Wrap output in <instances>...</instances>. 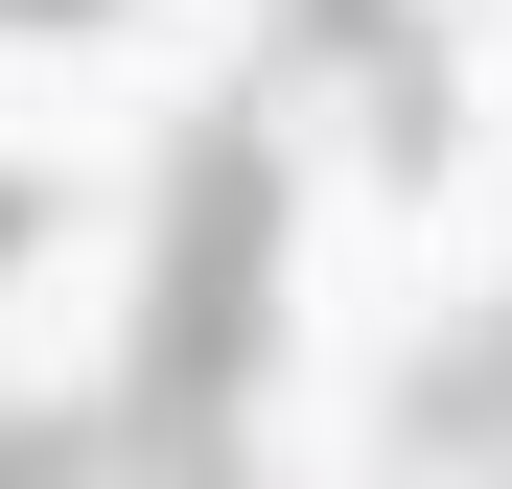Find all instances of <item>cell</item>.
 <instances>
[{
	"mask_svg": "<svg viewBox=\"0 0 512 489\" xmlns=\"http://www.w3.org/2000/svg\"><path fill=\"white\" fill-rule=\"evenodd\" d=\"M419 280H512V0L466 24V163L419 210Z\"/></svg>",
	"mask_w": 512,
	"mask_h": 489,
	"instance_id": "cell-1",
	"label": "cell"
},
{
	"mask_svg": "<svg viewBox=\"0 0 512 489\" xmlns=\"http://www.w3.org/2000/svg\"><path fill=\"white\" fill-rule=\"evenodd\" d=\"M0 373L24 396H94L117 373V233H47V257L0 280Z\"/></svg>",
	"mask_w": 512,
	"mask_h": 489,
	"instance_id": "cell-2",
	"label": "cell"
},
{
	"mask_svg": "<svg viewBox=\"0 0 512 489\" xmlns=\"http://www.w3.org/2000/svg\"><path fill=\"white\" fill-rule=\"evenodd\" d=\"M117 94H140L117 47H47V24H0V163H94V140H117Z\"/></svg>",
	"mask_w": 512,
	"mask_h": 489,
	"instance_id": "cell-3",
	"label": "cell"
},
{
	"mask_svg": "<svg viewBox=\"0 0 512 489\" xmlns=\"http://www.w3.org/2000/svg\"><path fill=\"white\" fill-rule=\"evenodd\" d=\"M233 47H256V0H140V24H117V70H140V94H210Z\"/></svg>",
	"mask_w": 512,
	"mask_h": 489,
	"instance_id": "cell-4",
	"label": "cell"
}]
</instances>
